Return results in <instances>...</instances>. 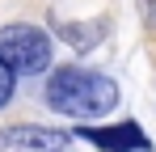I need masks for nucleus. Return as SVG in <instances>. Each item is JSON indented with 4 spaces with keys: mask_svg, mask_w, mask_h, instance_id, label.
<instances>
[{
    "mask_svg": "<svg viewBox=\"0 0 156 152\" xmlns=\"http://www.w3.org/2000/svg\"><path fill=\"white\" fill-rule=\"evenodd\" d=\"M0 59L17 76H38L51 68V34L38 25H4L0 30Z\"/></svg>",
    "mask_w": 156,
    "mask_h": 152,
    "instance_id": "f03ea898",
    "label": "nucleus"
},
{
    "mask_svg": "<svg viewBox=\"0 0 156 152\" xmlns=\"http://www.w3.org/2000/svg\"><path fill=\"white\" fill-rule=\"evenodd\" d=\"M80 135L89 144L105 148V152H148V135L135 123H122V127H80Z\"/></svg>",
    "mask_w": 156,
    "mask_h": 152,
    "instance_id": "20e7f679",
    "label": "nucleus"
},
{
    "mask_svg": "<svg viewBox=\"0 0 156 152\" xmlns=\"http://www.w3.org/2000/svg\"><path fill=\"white\" fill-rule=\"evenodd\" d=\"M68 148V135L55 131V127H4L0 131V152H63Z\"/></svg>",
    "mask_w": 156,
    "mask_h": 152,
    "instance_id": "7ed1b4c3",
    "label": "nucleus"
},
{
    "mask_svg": "<svg viewBox=\"0 0 156 152\" xmlns=\"http://www.w3.org/2000/svg\"><path fill=\"white\" fill-rule=\"evenodd\" d=\"M47 106L80 123H93L118 106V85L89 68H55L47 80Z\"/></svg>",
    "mask_w": 156,
    "mask_h": 152,
    "instance_id": "f257e3e1",
    "label": "nucleus"
},
{
    "mask_svg": "<svg viewBox=\"0 0 156 152\" xmlns=\"http://www.w3.org/2000/svg\"><path fill=\"white\" fill-rule=\"evenodd\" d=\"M13 80H17V72H13V68H9V63L0 59V106L13 97Z\"/></svg>",
    "mask_w": 156,
    "mask_h": 152,
    "instance_id": "39448f33",
    "label": "nucleus"
}]
</instances>
